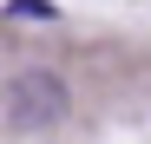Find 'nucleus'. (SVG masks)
Masks as SVG:
<instances>
[{
	"label": "nucleus",
	"mask_w": 151,
	"mask_h": 144,
	"mask_svg": "<svg viewBox=\"0 0 151 144\" xmlns=\"http://www.w3.org/2000/svg\"><path fill=\"white\" fill-rule=\"evenodd\" d=\"M66 118V85L53 72H27V79L7 85V125L13 131H46Z\"/></svg>",
	"instance_id": "1"
}]
</instances>
